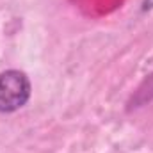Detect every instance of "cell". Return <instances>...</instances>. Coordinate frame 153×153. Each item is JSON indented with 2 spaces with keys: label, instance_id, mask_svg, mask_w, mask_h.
Listing matches in <instances>:
<instances>
[{
  "label": "cell",
  "instance_id": "obj_1",
  "mask_svg": "<svg viewBox=\"0 0 153 153\" xmlns=\"http://www.w3.org/2000/svg\"><path fill=\"white\" fill-rule=\"evenodd\" d=\"M32 85L27 73L20 70H5L0 73V112L11 114L20 111L30 100Z\"/></svg>",
  "mask_w": 153,
  "mask_h": 153
},
{
  "label": "cell",
  "instance_id": "obj_2",
  "mask_svg": "<svg viewBox=\"0 0 153 153\" xmlns=\"http://www.w3.org/2000/svg\"><path fill=\"white\" fill-rule=\"evenodd\" d=\"M143 13H146V11H152L153 9V0H143Z\"/></svg>",
  "mask_w": 153,
  "mask_h": 153
}]
</instances>
